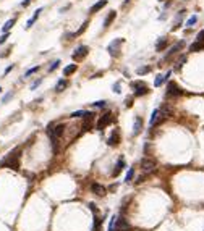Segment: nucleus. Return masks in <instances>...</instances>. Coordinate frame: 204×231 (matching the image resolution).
Returning <instances> with one entry per match:
<instances>
[{"mask_svg":"<svg viewBox=\"0 0 204 231\" xmlns=\"http://www.w3.org/2000/svg\"><path fill=\"white\" fill-rule=\"evenodd\" d=\"M15 23H16V18H12V20H8L3 26H2V31H3V33H10V29L15 26Z\"/></svg>","mask_w":204,"mask_h":231,"instance_id":"obj_22","label":"nucleus"},{"mask_svg":"<svg viewBox=\"0 0 204 231\" xmlns=\"http://www.w3.org/2000/svg\"><path fill=\"white\" fill-rule=\"evenodd\" d=\"M76 68H78V65H75V63H71V65L65 66V68H63V76H65V78L71 76V74H73L75 71H76Z\"/></svg>","mask_w":204,"mask_h":231,"instance_id":"obj_19","label":"nucleus"},{"mask_svg":"<svg viewBox=\"0 0 204 231\" xmlns=\"http://www.w3.org/2000/svg\"><path fill=\"white\" fill-rule=\"evenodd\" d=\"M66 87H68V81L65 78H62L55 86V92H63V89H66Z\"/></svg>","mask_w":204,"mask_h":231,"instance_id":"obj_20","label":"nucleus"},{"mask_svg":"<svg viewBox=\"0 0 204 231\" xmlns=\"http://www.w3.org/2000/svg\"><path fill=\"white\" fill-rule=\"evenodd\" d=\"M58 65H60V60H55V62H53L52 65L49 66V71H50V73H52V71H55V70L58 68Z\"/></svg>","mask_w":204,"mask_h":231,"instance_id":"obj_35","label":"nucleus"},{"mask_svg":"<svg viewBox=\"0 0 204 231\" xmlns=\"http://www.w3.org/2000/svg\"><path fill=\"white\" fill-rule=\"evenodd\" d=\"M196 41H198V42H203V44H204V29L198 33V36H196Z\"/></svg>","mask_w":204,"mask_h":231,"instance_id":"obj_37","label":"nucleus"},{"mask_svg":"<svg viewBox=\"0 0 204 231\" xmlns=\"http://www.w3.org/2000/svg\"><path fill=\"white\" fill-rule=\"evenodd\" d=\"M112 123H114V115H112V111H105V113H102V116H99L96 129H97V131H104V129Z\"/></svg>","mask_w":204,"mask_h":231,"instance_id":"obj_2","label":"nucleus"},{"mask_svg":"<svg viewBox=\"0 0 204 231\" xmlns=\"http://www.w3.org/2000/svg\"><path fill=\"white\" fill-rule=\"evenodd\" d=\"M164 83H165V81H164V74H157V76H155V81H154V86L159 87V86H162Z\"/></svg>","mask_w":204,"mask_h":231,"instance_id":"obj_30","label":"nucleus"},{"mask_svg":"<svg viewBox=\"0 0 204 231\" xmlns=\"http://www.w3.org/2000/svg\"><path fill=\"white\" fill-rule=\"evenodd\" d=\"M41 83H42V78H39V79H36V81H34L33 84H31V91H34V89H36L37 86H41Z\"/></svg>","mask_w":204,"mask_h":231,"instance_id":"obj_38","label":"nucleus"},{"mask_svg":"<svg viewBox=\"0 0 204 231\" xmlns=\"http://www.w3.org/2000/svg\"><path fill=\"white\" fill-rule=\"evenodd\" d=\"M0 94H2V87H0Z\"/></svg>","mask_w":204,"mask_h":231,"instance_id":"obj_45","label":"nucleus"},{"mask_svg":"<svg viewBox=\"0 0 204 231\" xmlns=\"http://www.w3.org/2000/svg\"><path fill=\"white\" fill-rule=\"evenodd\" d=\"M105 5H107V0H99V2H96V3H94L92 7L89 8V13H91V15H94V13L101 12V10L104 8Z\"/></svg>","mask_w":204,"mask_h":231,"instance_id":"obj_14","label":"nucleus"},{"mask_svg":"<svg viewBox=\"0 0 204 231\" xmlns=\"http://www.w3.org/2000/svg\"><path fill=\"white\" fill-rule=\"evenodd\" d=\"M131 89L135 91V97H141V95L149 94V87H147L143 81H135V83H131Z\"/></svg>","mask_w":204,"mask_h":231,"instance_id":"obj_4","label":"nucleus"},{"mask_svg":"<svg viewBox=\"0 0 204 231\" xmlns=\"http://www.w3.org/2000/svg\"><path fill=\"white\" fill-rule=\"evenodd\" d=\"M29 3H31V0H23V2H21V7H25V8H26Z\"/></svg>","mask_w":204,"mask_h":231,"instance_id":"obj_43","label":"nucleus"},{"mask_svg":"<svg viewBox=\"0 0 204 231\" xmlns=\"http://www.w3.org/2000/svg\"><path fill=\"white\" fill-rule=\"evenodd\" d=\"M65 129H66V126H65L63 123H60V124H53L52 131H49L47 134H53L55 137H58V139H60V137L65 134Z\"/></svg>","mask_w":204,"mask_h":231,"instance_id":"obj_8","label":"nucleus"},{"mask_svg":"<svg viewBox=\"0 0 204 231\" xmlns=\"http://www.w3.org/2000/svg\"><path fill=\"white\" fill-rule=\"evenodd\" d=\"M125 168V162H123V158H120L118 160V163L115 165V168H114V171H112V176L114 178H117L120 173H122V170Z\"/></svg>","mask_w":204,"mask_h":231,"instance_id":"obj_17","label":"nucleus"},{"mask_svg":"<svg viewBox=\"0 0 204 231\" xmlns=\"http://www.w3.org/2000/svg\"><path fill=\"white\" fill-rule=\"evenodd\" d=\"M8 36H10L8 33H3V34H2V36H0V46H2V44H5V42H7V39H8Z\"/></svg>","mask_w":204,"mask_h":231,"instance_id":"obj_39","label":"nucleus"},{"mask_svg":"<svg viewBox=\"0 0 204 231\" xmlns=\"http://www.w3.org/2000/svg\"><path fill=\"white\" fill-rule=\"evenodd\" d=\"M183 47H185V42H183V41H180V42H177L175 46H172V47H170V50H168V52H167V58H170L172 55H175V54H178L180 50L183 49Z\"/></svg>","mask_w":204,"mask_h":231,"instance_id":"obj_10","label":"nucleus"},{"mask_svg":"<svg viewBox=\"0 0 204 231\" xmlns=\"http://www.w3.org/2000/svg\"><path fill=\"white\" fill-rule=\"evenodd\" d=\"M167 46H168V41L165 39V37H160L159 42L155 44V52H162V50H165Z\"/></svg>","mask_w":204,"mask_h":231,"instance_id":"obj_18","label":"nucleus"},{"mask_svg":"<svg viewBox=\"0 0 204 231\" xmlns=\"http://www.w3.org/2000/svg\"><path fill=\"white\" fill-rule=\"evenodd\" d=\"M49 139H50V145H52V152L57 155V154H58V149H60V145H58L60 139H58V137H55L53 134H49Z\"/></svg>","mask_w":204,"mask_h":231,"instance_id":"obj_15","label":"nucleus"},{"mask_svg":"<svg viewBox=\"0 0 204 231\" xmlns=\"http://www.w3.org/2000/svg\"><path fill=\"white\" fill-rule=\"evenodd\" d=\"M155 165H157L155 158H149V157L141 158V170H143L144 173H149V175H151L152 171H154Z\"/></svg>","mask_w":204,"mask_h":231,"instance_id":"obj_5","label":"nucleus"},{"mask_svg":"<svg viewBox=\"0 0 204 231\" xmlns=\"http://www.w3.org/2000/svg\"><path fill=\"white\" fill-rule=\"evenodd\" d=\"M107 144L109 145H118L120 144V131L118 129H115V131L112 132V136L107 139Z\"/></svg>","mask_w":204,"mask_h":231,"instance_id":"obj_11","label":"nucleus"},{"mask_svg":"<svg viewBox=\"0 0 204 231\" xmlns=\"http://www.w3.org/2000/svg\"><path fill=\"white\" fill-rule=\"evenodd\" d=\"M13 68H15V65H8V66H7V68H5V71H3V76H7V74H8L10 71L13 70Z\"/></svg>","mask_w":204,"mask_h":231,"instance_id":"obj_41","label":"nucleus"},{"mask_svg":"<svg viewBox=\"0 0 204 231\" xmlns=\"http://www.w3.org/2000/svg\"><path fill=\"white\" fill-rule=\"evenodd\" d=\"M204 49V44L203 42H193L191 46H190V52H199V50H203Z\"/></svg>","mask_w":204,"mask_h":231,"instance_id":"obj_25","label":"nucleus"},{"mask_svg":"<svg viewBox=\"0 0 204 231\" xmlns=\"http://www.w3.org/2000/svg\"><path fill=\"white\" fill-rule=\"evenodd\" d=\"M102 228V220L99 218L97 215H94V225H92V231H101Z\"/></svg>","mask_w":204,"mask_h":231,"instance_id":"obj_26","label":"nucleus"},{"mask_svg":"<svg viewBox=\"0 0 204 231\" xmlns=\"http://www.w3.org/2000/svg\"><path fill=\"white\" fill-rule=\"evenodd\" d=\"M88 54H89V47H88V46H79L76 50H75L73 58H75V60L78 62V60H81V58H84Z\"/></svg>","mask_w":204,"mask_h":231,"instance_id":"obj_7","label":"nucleus"},{"mask_svg":"<svg viewBox=\"0 0 204 231\" xmlns=\"http://www.w3.org/2000/svg\"><path fill=\"white\" fill-rule=\"evenodd\" d=\"M86 28H88V21H84V23H83V24H81V28H79V29L76 31V33H75V36H81V34L86 31Z\"/></svg>","mask_w":204,"mask_h":231,"instance_id":"obj_33","label":"nucleus"},{"mask_svg":"<svg viewBox=\"0 0 204 231\" xmlns=\"http://www.w3.org/2000/svg\"><path fill=\"white\" fill-rule=\"evenodd\" d=\"M122 39H117V41H114L109 46V52H110V55H118V52H120V44H122Z\"/></svg>","mask_w":204,"mask_h":231,"instance_id":"obj_13","label":"nucleus"},{"mask_svg":"<svg viewBox=\"0 0 204 231\" xmlns=\"http://www.w3.org/2000/svg\"><path fill=\"white\" fill-rule=\"evenodd\" d=\"M159 2H164V0H159Z\"/></svg>","mask_w":204,"mask_h":231,"instance_id":"obj_46","label":"nucleus"},{"mask_svg":"<svg viewBox=\"0 0 204 231\" xmlns=\"http://www.w3.org/2000/svg\"><path fill=\"white\" fill-rule=\"evenodd\" d=\"M143 129V118L141 116H136L135 118V124H133V136H138Z\"/></svg>","mask_w":204,"mask_h":231,"instance_id":"obj_12","label":"nucleus"},{"mask_svg":"<svg viewBox=\"0 0 204 231\" xmlns=\"http://www.w3.org/2000/svg\"><path fill=\"white\" fill-rule=\"evenodd\" d=\"M42 10H44V8L41 7V8H37L36 12H34V15H33L31 18H29V20H28V23H26V29H29L31 26L34 24V23H36V21H37V18H39V15H41V12H42Z\"/></svg>","mask_w":204,"mask_h":231,"instance_id":"obj_16","label":"nucleus"},{"mask_svg":"<svg viewBox=\"0 0 204 231\" xmlns=\"http://www.w3.org/2000/svg\"><path fill=\"white\" fill-rule=\"evenodd\" d=\"M89 209L92 210V213H94V215H97V213H99V210H97V207H96V204L91 202V204H89Z\"/></svg>","mask_w":204,"mask_h":231,"instance_id":"obj_40","label":"nucleus"},{"mask_svg":"<svg viewBox=\"0 0 204 231\" xmlns=\"http://www.w3.org/2000/svg\"><path fill=\"white\" fill-rule=\"evenodd\" d=\"M114 91L117 92V94H120V92H122V83H120V81H117V83L114 84Z\"/></svg>","mask_w":204,"mask_h":231,"instance_id":"obj_36","label":"nucleus"},{"mask_svg":"<svg viewBox=\"0 0 204 231\" xmlns=\"http://www.w3.org/2000/svg\"><path fill=\"white\" fill-rule=\"evenodd\" d=\"M151 70H152V68H151L149 65H144V66H139L138 70H136V73H138L139 76H143V74H147Z\"/></svg>","mask_w":204,"mask_h":231,"instance_id":"obj_27","label":"nucleus"},{"mask_svg":"<svg viewBox=\"0 0 204 231\" xmlns=\"http://www.w3.org/2000/svg\"><path fill=\"white\" fill-rule=\"evenodd\" d=\"M115 16H117V13H115V12H109V16L104 20V28H109V26H110V23L115 20Z\"/></svg>","mask_w":204,"mask_h":231,"instance_id":"obj_24","label":"nucleus"},{"mask_svg":"<svg viewBox=\"0 0 204 231\" xmlns=\"http://www.w3.org/2000/svg\"><path fill=\"white\" fill-rule=\"evenodd\" d=\"M196 21H198V15H193V16L185 23V26H186V28H193V26L196 24Z\"/></svg>","mask_w":204,"mask_h":231,"instance_id":"obj_29","label":"nucleus"},{"mask_svg":"<svg viewBox=\"0 0 204 231\" xmlns=\"http://www.w3.org/2000/svg\"><path fill=\"white\" fill-rule=\"evenodd\" d=\"M91 111H86V110H78V111H73L71 115H70V118H84V116H88Z\"/></svg>","mask_w":204,"mask_h":231,"instance_id":"obj_23","label":"nucleus"},{"mask_svg":"<svg viewBox=\"0 0 204 231\" xmlns=\"http://www.w3.org/2000/svg\"><path fill=\"white\" fill-rule=\"evenodd\" d=\"M91 191H92V194H96V196H99V197H104L105 196V188L101 184V183H92L91 184Z\"/></svg>","mask_w":204,"mask_h":231,"instance_id":"obj_9","label":"nucleus"},{"mask_svg":"<svg viewBox=\"0 0 204 231\" xmlns=\"http://www.w3.org/2000/svg\"><path fill=\"white\" fill-rule=\"evenodd\" d=\"M181 94H183V89H181V87H178V84H177V83L170 81V83L167 84V91H165V97H167V99L180 97Z\"/></svg>","mask_w":204,"mask_h":231,"instance_id":"obj_3","label":"nucleus"},{"mask_svg":"<svg viewBox=\"0 0 204 231\" xmlns=\"http://www.w3.org/2000/svg\"><path fill=\"white\" fill-rule=\"evenodd\" d=\"M125 105H127V107H133V97H130V99L127 97V100H125Z\"/></svg>","mask_w":204,"mask_h":231,"instance_id":"obj_42","label":"nucleus"},{"mask_svg":"<svg viewBox=\"0 0 204 231\" xmlns=\"http://www.w3.org/2000/svg\"><path fill=\"white\" fill-rule=\"evenodd\" d=\"M2 165L8 166V168H13V170H18L20 168V150L10 152L8 155H7V158L2 162Z\"/></svg>","mask_w":204,"mask_h":231,"instance_id":"obj_1","label":"nucleus"},{"mask_svg":"<svg viewBox=\"0 0 204 231\" xmlns=\"http://www.w3.org/2000/svg\"><path fill=\"white\" fill-rule=\"evenodd\" d=\"M41 70V66L39 65H36V66H33V68H29L28 71H26L25 73V78H29V76H31V74H34V73H37V71Z\"/></svg>","mask_w":204,"mask_h":231,"instance_id":"obj_28","label":"nucleus"},{"mask_svg":"<svg viewBox=\"0 0 204 231\" xmlns=\"http://www.w3.org/2000/svg\"><path fill=\"white\" fill-rule=\"evenodd\" d=\"M12 97H13V91H10V92H7V94L2 97V103H7L8 100H12Z\"/></svg>","mask_w":204,"mask_h":231,"instance_id":"obj_34","label":"nucleus"},{"mask_svg":"<svg viewBox=\"0 0 204 231\" xmlns=\"http://www.w3.org/2000/svg\"><path fill=\"white\" fill-rule=\"evenodd\" d=\"M107 105V100H97V102H94L92 103V107L94 108H104Z\"/></svg>","mask_w":204,"mask_h":231,"instance_id":"obj_32","label":"nucleus"},{"mask_svg":"<svg viewBox=\"0 0 204 231\" xmlns=\"http://www.w3.org/2000/svg\"><path fill=\"white\" fill-rule=\"evenodd\" d=\"M159 115H160V110H157V108H155V110L152 111V115H151V120H149V128H151V129L155 126V121H157Z\"/></svg>","mask_w":204,"mask_h":231,"instance_id":"obj_21","label":"nucleus"},{"mask_svg":"<svg viewBox=\"0 0 204 231\" xmlns=\"http://www.w3.org/2000/svg\"><path fill=\"white\" fill-rule=\"evenodd\" d=\"M109 189H110V191H115V189H117V184H112L110 188H109Z\"/></svg>","mask_w":204,"mask_h":231,"instance_id":"obj_44","label":"nucleus"},{"mask_svg":"<svg viewBox=\"0 0 204 231\" xmlns=\"http://www.w3.org/2000/svg\"><path fill=\"white\" fill-rule=\"evenodd\" d=\"M130 230V223L125 217H117L115 220V226H114V231H128Z\"/></svg>","mask_w":204,"mask_h":231,"instance_id":"obj_6","label":"nucleus"},{"mask_svg":"<svg viewBox=\"0 0 204 231\" xmlns=\"http://www.w3.org/2000/svg\"><path fill=\"white\" fill-rule=\"evenodd\" d=\"M133 176H135V168H128V173H127V176H125V181L130 183L131 179H133Z\"/></svg>","mask_w":204,"mask_h":231,"instance_id":"obj_31","label":"nucleus"}]
</instances>
